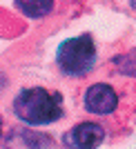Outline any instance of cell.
<instances>
[{
  "label": "cell",
  "instance_id": "cell-1",
  "mask_svg": "<svg viewBox=\"0 0 136 149\" xmlns=\"http://www.w3.org/2000/svg\"><path fill=\"white\" fill-rule=\"evenodd\" d=\"M13 113L22 123L29 125H49L62 116L58 96L49 93L47 89L34 87L22 89L13 100Z\"/></svg>",
  "mask_w": 136,
  "mask_h": 149
},
{
  "label": "cell",
  "instance_id": "cell-3",
  "mask_svg": "<svg viewBox=\"0 0 136 149\" xmlns=\"http://www.w3.org/2000/svg\"><path fill=\"white\" fill-rule=\"evenodd\" d=\"M105 138L103 127L96 123H81L62 136V143L69 149H96Z\"/></svg>",
  "mask_w": 136,
  "mask_h": 149
},
{
  "label": "cell",
  "instance_id": "cell-2",
  "mask_svg": "<svg viewBox=\"0 0 136 149\" xmlns=\"http://www.w3.org/2000/svg\"><path fill=\"white\" fill-rule=\"evenodd\" d=\"M96 49L89 36L69 38L58 47V65L67 76H83L94 65Z\"/></svg>",
  "mask_w": 136,
  "mask_h": 149
},
{
  "label": "cell",
  "instance_id": "cell-4",
  "mask_svg": "<svg viewBox=\"0 0 136 149\" xmlns=\"http://www.w3.org/2000/svg\"><path fill=\"white\" fill-rule=\"evenodd\" d=\"M118 105V96L109 85H92L85 93V107L92 113H109Z\"/></svg>",
  "mask_w": 136,
  "mask_h": 149
},
{
  "label": "cell",
  "instance_id": "cell-6",
  "mask_svg": "<svg viewBox=\"0 0 136 149\" xmlns=\"http://www.w3.org/2000/svg\"><path fill=\"white\" fill-rule=\"evenodd\" d=\"M132 7H134V9H136V0H132Z\"/></svg>",
  "mask_w": 136,
  "mask_h": 149
},
{
  "label": "cell",
  "instance_id": "cell-5",
  "mask_svg": "<svg viewBox=\"0 0 136 149\" xmlns=\"http://www.w3.org/2000/svg\"><path fill=\"white\" fill-rule=\"evenodd\" d=\"M54 0H16V7L29 18H40L51 9Z\"/></svg>",
  "mask_w": 136,
  "mask_h": 149
}]
</instances>
